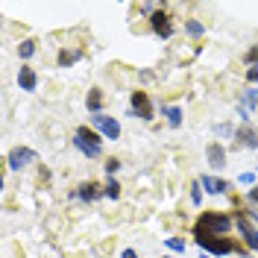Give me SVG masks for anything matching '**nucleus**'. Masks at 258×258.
Here are the masks:
<instances>
[{
	"instance_id": "nucleus-1",
	"label": "nucleus",
	"mask_w": 258,
	"mask_h": 258,
	"mask_svg": "<svg viewBox=\"0 0 258 258\" xmlns=\"http://www.w3.org/2000/svg\"><path fill=\"white\" fill-rule=\"evenodd\" d=\"M229 229H232V220L226 214H203L200 223H197V235H203V238H223Z\"/></svg>"
},
{
	"instance_id": "nucleus-2",
	"label": "nucleus",
	"mask_w": 258,
	"mask_h": 258,
	"mask_svg": "<svg viewBox=\"0 0 258 258\" xmlns=\"http://www.w3.org/2000/svg\"><path fill=\"white\" fill-rule=\"evenodd\" d=\"M74 147L80 150L85 159H97V156L103 153V141H100V135L91 132V129H85V126L74 132Z\"/></svg>"
},
{
	"instance_id": "nucleus-3",
	"label": "nucleus",
	"mask_w": 258,
	"mask_h": 258,
	"mask_svg": "<svg viewBox=\"0 0 258 258\" xmlns=\"http://www.w3.org/2000/svg\"><path fill=\"white\" fill-rule=\"evenodd\" d=\"M197 243H200L209 255H238L241 258V249L229 241V238H203V235H197Z\"/></svg>"
},
{
	"instance_id": "nucleus-4",
	"label": "nucleus",
	"mask_w": 258,
	"mask_h": 258,
	"mask_svg": "<svg viewBox=\"0 0 258 258\" xmlns=\"http://www.w3.org/2000/svg\"><path fill=\"white\" fill-rule=\"evenodd\" d=\"M91 126L103 135V138H117L120 135V123L114 120V117H109V114H91Z\"/></svg>"
},
{
	"instance_id": "nucleus-5",
	"label": "nucleus",
	"mask_w": 258,
	"mask_h": 258,
	"mask_svg": "<svg viewBox=\"0 0 258 258\" xmlns=\"http://www.w3.org/2000/svg\"><path fill=\"white\" fill-rule=\"evenodd\" d=\"M38 159L35 156V150H30V147H15L12 153H9V170H21V167H27V164H32V161Z\"/></svg>"
},
{
	"instance_id": "nucleus-6",
	"label": "nucleus",
	"mask_w": 258,
	"mask_h": 258,
	"mask_svg": "<svg viewBox=\"0 0 258 258\" xmlns=\"http://www.w3.org/2000/svg\"><path fill=\"white\" fill-rule=\"evenodd\" d=\"M129 114L132 117H144V120L153 117V106H150V97L144 91H132V109H129Z\"/></svg>"
},
{
	"instance_id": "nucleus-7",
	"label": "nucleus",
	"mask_w": 258,
	"mask_h": 258,
	"mask_svg": "<svg viewBox=\"0 0 258 258\" xmlns=\"http://www.w3.org/2000/svg\"><path fill=\"white\" fill-rule=\"evenodd\" d=\"M153 32L161 35V38H170L173 35V24H170V18L164 15V12H156L153 15Z\"/></svg>"
},
{
	"instance_id": "nucleus-8",
	"label": "nucleus",
	"mask_w": 258,
	"mask_h": 258,
	"mask_svg": "<svg viewBox=\"0 0 258 258\" xmlns=\"http://www.w3.org/2000/svg\"><path fill=\"white\" fill-rule=\"evenodd\" d=\"M18 85H21L24 91H35V85H38L35 71H32V68H21V71H18Z\"/></svg>"
},
{
	"instance_id": "nucleus-9",
	"label": "nucleus",
	"mask_w": 258,
	"mask_h": 258,
	"mask_svg": "<svg viewBox=\"0 0 258 258\" xmlns=\"http://www.w3.org/2000/svg\"><path fill=\"white\" fill-rule=\"evenodd\" d=\"M209 164L214 167V170H220V167H226V150L220 144H209Z\"/></svg>"
},
{
	"instance_id": "nucleus-10",
	"label": "nucleus",
	"mask_w": 258,
	"mask_h": 258,
	"mask_svg": "<svg viewBox=\"0 0 258 258\" xmlns=\"http://www.w3.org/2000/svg\"><path fill=\"white\" fill-rule=\"evenodd\" d=\"M200 182H203V188L209 194H226L229 191V182H223V179H217V176H203Z\"/></svg>"
},
{
	"instance_id": "nucleus-11",
	"label": "nucleus",
	"mask_w": 258,
	"mask_h": 258,
	"mask_svg": "<svg viewBox=\"0 0 258 258\" xmlns=\"http://www.w3.org/2000/svg\"><path fill=\"white\" fill-rule=\"evenodd\" d=\"M238 229H241V235H243V241L249 243L252 249H258V229H252V226L246 223L243 217H238Z\"/></svg>"
},
{
	"instance_id": "nucleus-12",
	"label": "nucleus",
	"mask_w": 258,
	"mask_h": 258,
	"mask_svg": "<svg viewBox=\"0 0 258 258\" xmlns=\"http://www.w3.org/2000/svg\"><path fill=\"white\" fill-rule=\"evenodd\" d=\"M82 203H91V200H100V188H94V182H82L80 191H77Z\"/></svg>"
},
{
	"instance_id": "nucleus-13",
	"label": "nucleus",
	"mask_w": 258,
	"mask_h": 258,
	"mask_svg": "<svg viewBox=\"0 0 258 258\" xmlns=\"http://www.w3.org/2000/svg\"><path fill=\"white\" fill-rule=\"evenodd\" d=\"M161 114L167 117V123H170L173 129L182 123V109H179V106H164V109H161Z\"/></svg>"
},
{
	"instance_id": "nucleus-14",
	"label": "nucleus",
	"mask_w": 258,
	"mask_h": 258,
	"mask_svg": "<svg viewBox=\"0 0 258 258\" xmlns=\"http://www.w3.org/2000/svg\"><path fill=\"white\" fill-rule=\"evenodd\" d=\"M238 138H241L243 147H255L258 144V135H255V129L252 126H241L238 129Z\"/></svg>"
},
{
	"instance_id": "nucleus-15",
	"label": "nucleus",
	"mask_w": 258,
	"mask_h": 258,
	"mask_svg": "<svg viewBox=\"0 0 258 258\" xmlns=\"http://www.w3.org/2000/svg\"><path fill=\"white\" fill-rule=\"evenodd\" d=\"M100 106H103V94H100L97 88H91V94H88V112L100 114Z\"/></svg>"
},
{
	"instance_id": "nucleus-16",
	"label": "nucleus",
	"mask_w": 258,
	"mask_h": 258,
	"mask_svg": "<svg viewBox=\"0 0 258 258\" xmlns=\"http://www.w3.org/2000/svg\"><path fill=\"white\" fill-rule=\"evenodd\" d=\"M77 59H80V50H71V53H68V50H62V53H59V64H62V68L74 64Z\"/></svg>"
},
{
	"instance_id": "nucleus-17",
	"label": "nucleus",
	"mask_w": 258,
	"mask_h": 258,
	"mask_svg": "<svg viewBox=\"0 0 258 258\" xmlns=\"http://www.w3.org/2000/svg\"><path fill=\"white\" fill-rule=\"evenodd\" d=\"M185 30H188V35L197 38V35H203V32H206V27H203L200 21H185Z\"/></svg>"
},
{
	"instance_id": "nucleus-18",
	"label": "nucleus",
	"mask_w": 258,
	"mask_h": 258,
	"mask_svg": "<svg viewBox=\"0 0 258 258\" xmlns=\"http://www.w3.org/2000/svg\"><path fill=\"white\" fill-rule=\"evenodd\" d=\"M243 106H246V109H255L258 106V88H249V91L243 94Z\"/></svg>"
},
{
	"instance_id": "nucleus-19",
	"label": "nucleus",
	"mask_w": 258,
	"mask_h": 258,
	"mask_svg": "<svg viewBox=\"0 0 258 258\" xmlns=\"http://www.w3.org/2000/svg\"><path fill=\"white\" fill-rule=\"evenodd\" d=\"M106 197H109V200H117V197H120V185H117V182H114V179H109V182H106Z\"/></svg>"
},
{
	"instance_id": "nucleus-20",
	"label": "nucleus",
	"mask_w": 258,
	"mask_h": 258,
	"mask_svg": "<svg viewBox=\"0 0 258 258\" xmlns=\"http://www.w3.org/2000/svg\"><path fill=\"white\" fill-rule=\"evenodd\" d=\"M32 53H35V41H24V44L18 47V56H21V59H30Z\"/></svg>"
},
{
	"instance_id": "nucleus-21",
	"label": "nucleus",
	"mask_w": 258,
	"mask_h": 258,
	"mask_svg": "<svg viewBox=\"0 0 258 258\" xmlns=\"http://www.w3.org/2000/svg\"><path fill=\"white\" fill-rule=\"evenodd\" d=\"M167 249H173V252H185V241L182 238H167Z\"/></svg>"
},
{
	"instance_id": "nucleus-22",
	"label": "nucleus",
	"mask_w": 258,
	"mask_h": 258,
	"mask_svg": "<svg viewBox=\"0 0 258 258\" xmlns=\"http://www.w3.org/2000/svg\"><path fill=\"white\" fill-rule=\"evenodd\" d=\"M191 203H194V206H200V203H203V182H197V185L191 188Z\"/></svg>"
},
{
	"instance_id": "nucleus-23",
	"label": "nucleus",
	"mask_w": 258,
	"mask_h": 258,
	"mask_svg": "<svg viewBox=\"0 0 258 258\" xmlns=\"http://www.w3.org/2000/svg\"><path fill=\"white\" fill-rule=\"evenodd\" d=\"M246 80H249V82H258V62H252V68L246 71Z\"/></svg>"
},
{
	"instance_id": "nucleus-24",
	"label": "nucleus",
	"mask_w": 258,
	"mask_h": 258,
	"mask_svg": "<svg viewBox=\"0 0 258 258\" xmlns=\"http://www.w3.org/2000/svg\"><path fill=\"white\" fill-rule=\"evenodd\" d=\"M106 170H109V173H117V170H120V161H106Z\"/></svg>"
},
{
	"instance_id": "nucleus-25",
	"label": "nucleus",
	"mask_w": 258,
	"mask_h": 258,
	"mask_svg": "<svg viewBox=\"0 0 258 258\" xmlns=\"http://www.w3.org/2000/svg\"><path fill=\"white\" fill-rule=\"evenodd\" d=\"M238 114H241V120H243V123L249 120V109H246V106H241V109H238Z\"/></svg>"
},
{
	"instance_id": "nucleus-26",
	"label": "nucleus",
	"mask_w": 258,
	"mask_h": 258,
	"mask_svg": "<svg viewBox=\"0 0 258 258\" xmlns=\"http://www.w3.org/2000/svg\"><path fill=\"white\" fill-rule=\"evenodd\" d=\"M120 258H138V252H135V249H123V252H120Z\"/></svg>"
},
{
	"instance_id": "nucleus-27",
	"label": "nucleus",
	"mask_w": 258,
	"mask_h": 258,
	"mask_svg": "<svg viewBox=\"0 0 258 258\" xmlns=\"http://www.w3.org/2000/svg\"><path fill=\"white\" fill-rule=\"evenodd\" d=\"M241 182H255V173H241Z\"/></svg>"
},
{
	"instance_id": "nucleus-28",
	"label": "nucleus",
	"mask_w": 258,
	"mask_h": 258,
	"mask_svg": "<svg viewBox=\"0 0 258 258\" xmlns=\"http://www.w3.org/2000/svg\"><path fill=\"white\" fill-rule=\"evenodd\" d=\"M249 203H258V185L252 188V191H249Z\"/></svg>"
},
{
	"instance_id": "nucleus-29",
	"label": "nucleus",
	"mask_w": 258,
	"mask_h": 258,
	"mask_svg": "<svg viewBox=\"0 0 258 258\" xmlns=\"http://www.w3.org/2000/svg\"><path fill=\"white\" fill-rule=\"evenodd\" d=\"M249 217H252V220L258 223V209H249Z\"/></svg>"
},
{
	"instance_id": "nucleus-30",
	"label": "nucleus",
	"mask_w": 258,
	"mask_h": 258,
	"mask_svg": "<svg viewBox=\"0 0 258 258\" xmlns=\"http://www.w3.org/2000/svg\"><path fill=\"white\" fill-rule=\"evenodd\" d=\"M164 258H167V255H164Z\"/></svg>"
},
{
	"instance_id": "nucleus-31",
	"label": "nucleus",
	"mask_w": 258,
	"mask_h": 258,
	"mask_svg": "<svg viewBox=\"0 0 258 258\" xmlns=\"http://www.w3.org/2000/svg\"><path fill=\"white\" fill-rule=\"evenodd\" d=\"M241 258H243V255H241Z\"/></svg>"
}]
</instances>
